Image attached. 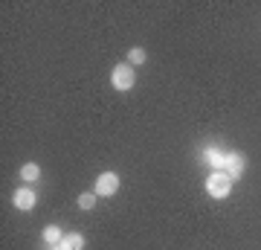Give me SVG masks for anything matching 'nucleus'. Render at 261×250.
I'll return each mask as SVG.
<instances>
[{
    "label": "nucleus",
    "mask_w": 261,
    "mask_h": 250,
    "mask_svg": "<svg viewBox=\"0 0 261 250\" xmlns=\"http://www.w3.org/2000/svg\"><path fill=\"white\" fill-rule=\"evenodd\" d=\"M128 64H145V50L142 47H134L128 53Z\"/></svg>",
    "instance_id": "nucleus-11"
},
{
    "label": "nucleus",
    "mask_w": 261,
    "mask_h": 250,
    "mask_svg": "<svg viewBox=\"0 0 261 250\" xmlns=\"http://www.w3.org/2000/svg\"><path fill=\"white\" fill-rule=\"evenodd\" d=\"M61 239H64V236H61V230H58L56 224H49V227H44V241H47V244H58Z\"/></svg>",
    "instance_id": "nucleus-8"
},
{
    "label": "nucleus",
    "mask_w": 261,
    "mask_h": 250,
    "mask_svg": "<svg viewBox=\"0 0 261 250\" xmlns=\"http://www.w3.org/2000/svg\"><path fill=\"white\" fill-rule=\"evenodd\" d=\"M12 201H15V207H18V210H32V207H35V192H32L29 186H23V189H18V192H15V198H12Z\"/></svg>",
    "instance_id": "nucleus-5"
},
{
    "label": "nucleus",
    "mask_w": 261,
    "mask_h": 250,
    "mask_svg": "<svg viewBox=\"0 0 261 250\" xmlns=\"http://www.w3.org/2000/svg\"><path fill=\"white\" fill-rule=\"evenodd\" d=\"M119 189V175L116 172H102L96 180V195H113Z\"/></svg>",
    "instance_id": "nucleus-3"
},
{
    "label": "nucleus",
    "mask_w": 261,
    "mask_h": 250,
    "mask_svg": "<svg viewBox=\"0 0 261 250\" xmlns=\"http://www.w3.org/2000/svg\"><path fill=\"white\" fill-rule=\"evenodd\" d=\"M111 82L116 90H130L134 87V67L130 64H116L111 73Z\"/></svg>",
    "instance_id": "nucleus-2"
},
{
    "label": "nucleus",
    "mask_w": 261,
    "mask_h": 250,
    "mask_svg": "<svg viewBox=\"0 0 261 250\" xmlns=\"http://www.w3.org/2000/svg\"><path fill=\"white\" fill-rule=\"evenodd\" d=\"M20 177H23V180H29V184H32V180H38V177H41V169H38L35 163H27V166L20 169Z\"/></svg>",
    "instance_id": "nucleus-9"
},
{
    "label": "nucleus",
    "mask_w": 261,
    "mask_h": 250,
    "mask_svg": "<svg viewBox=\"0 0 261 250\" xmlns=\"http://www.w3.org/2000/svg\"><path fill=\"white\" fill-rule=\"evenodd\" d=\"M82 247H84V239L79 233H70V236H64L58 244H53V250H82Z\"/></svg>",
    "instance_id": "nucleus-6"
},
{
    "label": "nucleus",
    "mask_w": 261,
    "mask_h": 250,
    "mask_svg": "<svg viewBox=\"0 0 261 250\" xmlns=\"http://www.w3.org/2000/svg\"><path fill=\"white\" fill-rule=\"evenodd\" d=\"M224 160H226V154H221L218 148H206V163L215 166V172H224Z\"/></svg>",
    "instance_id": "nucleus-7"
},
{
    "label": "nucleus",
    "mask_w": 261,
    "mask_h": 250,
    "mask_svg": "<svg viewBox=\"0 0 261 250\" xmlns=\"http://www.w3.org/2000/svg\"><path fill=\"white\" fill-rule=\"evenodd\" d=\"M224 172L229 177H241V172H244V154H226V160H224Z\"/></svg>",
    "instance_id": "nucleus-4"
},
{
    "label": "nucleus",
    "mask_w": 261,
    "mask_h": 250,
    "mask_svg": "<svg viewBox=\"0 0 261 250\" xmlns=\"http://www.w3.org/2000/svg\"><path fill=\"white\" fill-rule=\"evenodd\" d=\"M96 198H99L96 192H84V195H79V207H82V210H93V207H96Z\"/></svg>",
    "instance_id": "nucleus-10"
},
{
    "label": "nucleus",
    "mask_w": 261,
    "mask_h": 250,
    "mask_svg": "<svg viewBox=\"0 0 261 250\" xmlns=\"http://www.w3.org/2000/svg\"><path fill=\"white\" fill-rule=\"evenodd\" d=\"M232 189V177L226 175V172H212V175L206 177V192L212 195V198H226Z\"/></svg>",
    "instance_id": "nucleus-1"
}]
</instances>
